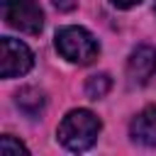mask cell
Segmentation results:
<instances>
[{"mask_svg": "<svg viewBox=\"0 0 156 156\" xmlns=\"http://www.w3.org/2000/svg\"><path fill=\"white\" fill-rule=\"evenodd\" d=\"M127 71H129V78L134 83H139V85L149 83L151 76L156 73V49L149 44L136 46L127 61Z\"/></svg>", "mask_w": 156, "mask_h": 156, "instance_id": "5b68a950", "label": "cell"}, {"mask_svg": "<svg viewBox=\"0 0 156 156\" xmlns=\"http://www.w3.org/2000/svg\"><path fill=\"white\" fill-rule=\"evenodd\" d=\"M136 2H141V0H112V5L115 7H122V10H127V7L136 5Z\"/></svg>", "mask_w": 156, "mask_h": 156, "instance_id": "8fae6325", "label": "cell"}, {"mask_svg": "<svg viewBox=\"0 0 156 156\" xmlns=\"http://www.w3.org/2000/svg\"><path fill=\"white\" fill-rule=\"evenodd\" d=\"M129 134L134 141L144 146H156V105L144 107L129 124Z\"/></svg>", "mask_w": 156, "mask_h": 156, "instance_id": "8992f818", "label": "cell"}, {"mask_svg": "<svg viewBox=\"0 0 156 156\" xmlns=\"http://www.w3.org/2000/svg\"><path fill=\"white\" fill-rule=\"evenodd\" d=\"M15 102H17V107L22 112H27L29 117H37L44 110V102L46 100H44V93L41 90H37V88H22L15 95Z\"/></svg>", "mask_w": 156, "mask_h": 156, "instance_id": "52a82bcc", "label": "cell"}, {"mask_svg": "<svg viewBox=\"0 0 156 156\" xmlns=\"http://www.w3.org/2000/svg\"><path fill=\"white\" fill-rule=\"evenodd\" d=\"M0 151H2V156H15V154L20 156V154H27V146L22 141H15V136L5 134L0 139Z\"/></svg>", "mask_w": 156, "mask_h": 156, "instance_id": "9c48e42d", "label": "cell"}, {"mask_svg": "<svg viewBox=\"0 0 156 156\" xmlns=\"http://www.w3.org/2000/svg\"><path fill=\"white\" fill-rule=\"evenodd\" d=\"M110 88H112V78H110L107 73H95V76H90V78L85 80V95H88L90 100L105 98V95L110 93Z\"/></svg>", "mask_w": 156, "mask_h": 156, "instance_id": "ba28073f", "label": "cell"}, {"mask_svg": "<svg viewBox=\"0 0 156 156\" xmlns=\"http://www.w3.org/2000/svg\"><path fill=\"white\" fill-rule=\"evenodd\" d=\"M34 66V54L29 46L20 39L2 37L0 39V76L2 78H17L29 73Z\"/></svg>", "mask_w": 156, "mask_h": 156, "instance_id": "277c9868", "label": "cell"}, {"mask_svg": "<svg viewBox=\"0 0 156 156\" xmlns=\"http://www.w3.org/2000/svg\"><path fill=\"white\" fill-rule=\"evenodd\" d=\"M100 129H102V122L90 110H71L61 119L56 136L68 151H85L95 144Z\"/></svg>", "mask_w": 156, "mask_h": 156, "instance_id": "6da1fadb", "label": "cell"}, {"mask_svg": "<svg viewBox=\"0 0 156 156\" xmlns=\"http://www.w3.org/2000/svg\"><path fill=\"white\" fill-rule=\"evenodd\" d=\"M56 49H58V54H61L66 61L80 63V66L93 63V61L98 58V54H100L98 39H95L88 29L76 27V24L61 27V29L56 32Z\"/></svg>", "mask_w": 156, "mask_h": 156, "instance_id": "7a4b0ae2", "label": "cell"}, {"mask_svg": "<svg viewBox=\"0 0 156 156\" xmlns=\"http://www.w3.org/2000/svg\"><path fill=\"white\" fill-rule=\"evenodd\" d=\"M54 5L61 10V12H71L76 7V0H54Z\"/></svg>", "mask_w": 156, "mask_h": 156, "instance_id": "30bf717a", "label": "cell"}, {"mask_svg": "<svg viewBox=\"0 0 156 156\" xmlns=\"http://www.w3.org/2000/svg\"><path fill=\"white\" fill-rule=\"evenodd\" d=\"M5 22L24 34H39L44 27V12L37 0H2Z\"/></svg>", "mask_w": 156, "mask_h": 156, "instance_id": "3957f363", "label": "cell"}]
</instances>
